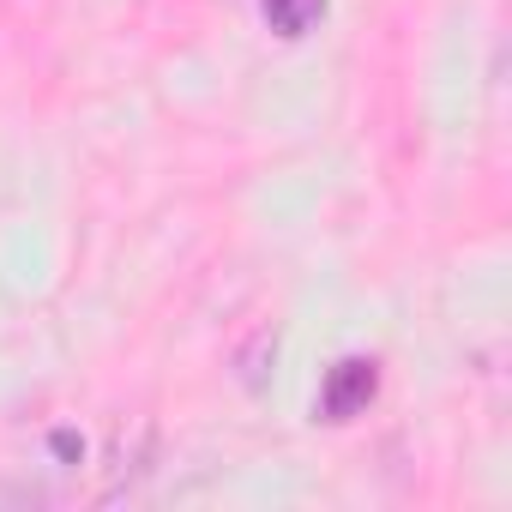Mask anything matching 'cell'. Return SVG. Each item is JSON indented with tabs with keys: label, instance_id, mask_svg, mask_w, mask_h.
Wrapping results in <instances>:
<instances>
[{
	"label": "cell",
	"instance_id": "cell-1",
	"mask_svg": "<svg viewBox=\"0 0 512 512\" xmlns=\"http://www.w3.org/2000/svg\"><path fill=\"white\" fill-rule=\"evenodd\" d=\"M374 392H380V368H374L368 356H344V362L326 374L320 416H326V422H350V416H362V410L374 404Z\"/></svg>",
	"mask_w": 512,
	"mask_h": 512
},
{
	"label": "cell",
	"instance_id": "cell-3",
	"mask_svg": "<svg viewBox=\"0 0 512 512\" xmlns=\"http://www.w3.org/2000/svg\"><path fill=\"white\" fill-rule=\"evenodd\" d=\"M266 356H278V332H272V326H260V332H253V344H247V350L235 356V362H241V380H247V386H266V368H260Z\"/></svg>",
	"mask_w": 512,
	"mask_h": 512
},
{
	"label": "cell",
	"instance_id": "cell-2",
	"mask_svg": "<svg viewBox=\"0 0 512 512\" xmlns=\"http://www.w3.org/2000/svg\"><path fill=\"white\" fill-rule=\"evenodd\" d=\"M260 13H266V25L278 31V37H308L320 19H326V0H260Z\"/></svg>",
	"mask_w": 512,
	"mask_h": 512
}]
</instances>
